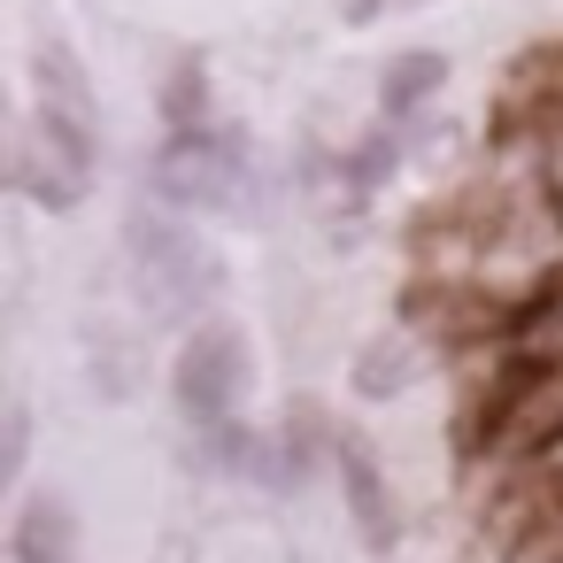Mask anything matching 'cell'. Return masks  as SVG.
<instances>
[{"mask_svg": "<svg viewBox=\"0 0 563 563\" xmlns=\"http://www.w3.org/2000/svg\"><path fill=\"white\" fill-rule=\"evenodd\" d=\"M124 263H132V278H140V294H147L155 317H186V309H201L224 286L217 255L201 247V232H186V209L178 217L140 209L124 224Z\"/></svg>", "mask_w": 563, "mask_h": 563, "instance_id": "1", "label": "cell"}, {"mask_svg": "<svg viewBox=\"0 0 563 563\" xmlns=\"http://www.w3.org/2000/svg\"><path fill=\"white\" fill-rule=\"evenodd\" d=\"M240 186H247V155L232 132H209V124H170V147L155 155V194L186 217L201 209H240Z\"/></svg>", "mask_w": 563, "mask_h": 563, "instance_id": "2", "label": "cell"}, {"mask_svg": "<svg viewBox=\"0 0 563 563\" xmlns=\"http://www.w3.org/2000/svg\"><path fill=\"white\" fill-rule=\"evenodd\" d=\"M16 186L40 209H78L93 194V124H78L63 109H40L24 147H16Z\"/></svg>", "mask_w": 563, "mask_h": 563, "instance_id": "3", "label": "cell"}, {"mask_svg": "<svg viewBox=\"0 0 563 563\" xmlns=\"http://www.w3.org/2000/svg\"><path fill=\"white\" fill-rule=\"evenodd\" d=\"M170 386H178L186 424L224 432V424H232V401H240V386H247V340H240L232 324H201V332L186 340Z\"/></svg>", "mask_w": 563, "mask_h": 563, "instance_id": "4", "label": "cell"}, {"mask_svg": "<svg viewBox=\"0 0 563 563\" xmlns=\"http://www.w3.org/2000/svg\"><path fill=\"white\" fill-rule=\"evenodd\" d=\"M340 494H347V517H355V532H363V548H394L401 540V509H394V494H386V478H378V463L355 448V440H340Z\"/></svg>", "mask_w": 563, "mask_h": 563, "instance_id": "5", "label": "cell"}, {"mask_svg": "<svg viewBox=\"0 0 563 563\" xmlns=\"http://www.w3.org/2000/svg\"><path fill=\"white\" fill-rule=\"evenodd\" d=\"M448 86V55H432V47H417V55H394L386 70H378V109L401 124V117H417L432 93Z\"/></svg>", "mask_w": 563, "mask_h": 563, "instance_id": "6", "label": "cell"}, {"mask_svg": "<svg viewBox=\"0 0 563 563\" xmlns=\"http://www.w3.org/2000/svg\"><path fill=\"white\" fill-rule=\"evenodd\" d=\"M32 78H40V109H63V117L93 124V78H86V63H78L63 40H47V47L32 55Z\"/></svg>", "mask_w": 563, "mask_h": 563, "instance_id": "7", "label": "cell"}, {"mask_svg": "<svg viewBox=\"0 0 563 563\" xmlns=\"http://www.w3.org/2000/svg\"><path fill=\"white\" fill-rule=\"evenodd\" d=\"M16 563H78V548H70V509H63L55 494L24 501V517H16Z\"/></svg>", "mask_w": 563, "mask_h": 563, "instance_id": "8", "label": "cell"}, {"mask_svg": "<svg viewBox=\"0 0 563 563\" xmlns=\"http://www.w3.org/2000/svg\"><path fill=\"white\" fill-rule=\"evenodd\" d=\"M417 378V355L401 347V340H386V347H371L363 363H355V394H401Z\"/></svg>", "mask_w": 563, "mask_h": 563, "instance_id": "9", "label": "cell"}, {"mask_svg": "<svg viewBox=\"0 0 563 563\" xmlns=\"http://www.w3.org/2000/svg\"><path fill=\"white\" fill-rule=\"evenodd\" d=\"M163 117H170V124H209V70H201V63H178V70H170Z\"/></svg>", "mask_w": 563, "mask_h": 563, "instance_id": "10", "label": "cell"}, {"mask_svg": "<svg viewBox=\"0 0 563 563\" xmlns=\"http://www.w3.org/2000/svg\"><path fill=\"white\" fill-rule=\"evenodd\" d=\"M409 9H432V0H347V24H378V16H409Z\"/></svg>", "mask_w": 563, "mask_h": 563, "instance_id": "11", "label": "cell"}]
</instances>
